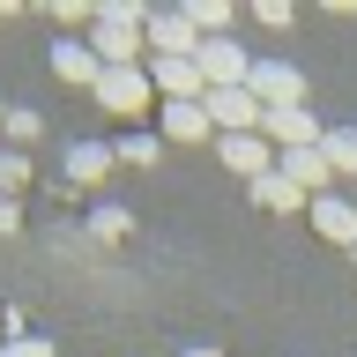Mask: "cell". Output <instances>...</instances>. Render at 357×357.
Wrapping results in <instances>:
<instances>
[{"label":"cell","mask_w":357,"mask_h":357,"mask_svg":"<svg viewBox=\"0 0 357 357\" xmlns=\"http://www.w3.org/2000/svg\"><path fill=\"white\" fill-rule=\"evenodd\" d=\"M156 127L172 134V142H208V105H164V119H156Z\"/></svg>","instance_id":"9a60e30c"},{"label":"cell","mask_w":357,"mask_h":357,"mask_svg":"<svg viewBox=\"0 0 357 357\" xmlns=\"http://www.w3.org/2000/svg\"><path fill=\"white\" fill-rule=\"evenodd\" d=\"M38 134H45L38 112H8V142H15V149H22V142H38Z\"/></svg>","instance_id":"d6986e66"},{"label":"cell","mask_w":357,"mask_h":357,"mask_svg":"<svg viewBox=\"0 0 357 357\" xmlns=\"http://www.w3.org/2000/svg\"><path fill=\"white\" fill-rule=\"evenodd\" d=\"M320 156H328L335 178H350V186H357V127H328V134H320Z\"/></svg>","instance_id":"2e32d148"},{"label":"cell","mask_w":357,"mask_h":357,"mask_svg":"<svg viewBox=\"0 0 357 357\" xmlns=\"http://www.w3.org/2000/svg\"><path fill=\"white\" fill-rule=\"evenodd\" d=\"M0 357H52V342H38V335H15V342H8Z\"/></svg>","instance_id":"603a6c76"},{"label":"cell","mask_w":357,"mask_h":357,"mask_svg":"<svg viewBox=\"0 0 357 357\" xmlns=\"http://www.w3.org/2000/svg\"><path fill=\"white\" fill-rule=\"evenodd\" d=\"M186 22H194L201 38H231V0H194V8H186Z\"/></svg>","instance_id":"e0dca14e"},{"label":"cell","mask_w":357,"mask_h":357,"mask_svg":"<svg viewBox=\"0 0 357 357\" xmlns=\"http://www.w3.org/2000/svg\"><path fill=\"white\" fill-rule=\"evenodd\" d=\"M119 164H156V134H127L119 142Z\"/></svg>","instance_id":"ffe728a7"},{"label":"cell","mask_w":357,"mask_h":357,"mask_svg":"<svg viewBox=\"0 0 357 357\" xmlns=\"http://www.w3.org/2000/svg\"><path fill=\"white\" fill-rule=\"evenodd\" d=\"M52 75H60V82H89V89H97V75H105V60H97L89 45L60 38V45H52Z\"/></svg>","instance_id":"7c38bea8"},{"label":"cell","mask_w":357,"mask_h":357,"mask_svg":"<svg viewBox=\"0 0 357 357\" xmlns=\"http://www.w3.org/2000/svg\"><path fill=\"white\" fill-rule=\"evenodd\" d=\"M261 134L275 142V156H298V149H320V134H328V127H320L312 112H268Z\"/></svg>","instance_id":"9c48e42d"},{"label":"cell","mask_w":357,"mask_h":357,"mask_svg":"<svg viewBox=\"0 0 357 357\" xmlns=\"http://www.w3.org/2000/svg\"><path fill=\"white\" fill-rule=\"evenodd\" d=\"M149 89L164 105H201V97H208V82H201L194 60H149Z\"/></svg>","instance_id":"ba28073f"},{"label":"cell","mask_w":357,"mask_h":357,"mask_svg":"<svg viewBox=\"0 0 357 357\" xmlns=\"http://www.w3.org/2000/svg\"><path fill=\"white\" fill-rule=\"evenodd\" d=\"M15 231H22V208H15V201H0V238H15Z\"/></svg>","instance_id":"cb8c5ba5"},{"label":"cell","mask_w":357,"mask_h":357,"mask_svg":"<svg viewBox=\"0 0 357 357\" xmlns=\"http://www.w3.org/2000/svg\"><path fill=\"white\" fill-rule=\"evenodd\" d=\"M22 186H30V156H22V149H0V201H15Z\"/></svg>","instance_id":"ac0fdd59"},{"label":"cell","mask_w":357,"mask_h":357,"mask_svg":"<svg viewBox=\"0 0 357 357\" xmlns=\"http://www.w3.org/2000/svg\"><path fill=\"white\" fill-rule=\"evenodd\" d=\"M253 105H261V119L268 112H305V75H298V67L290 60H253Z\"/></svg>","instance_id":"7a4b0ae2"},{"label":"cell","mask_w":357,"mask_h":357,"mask_svg":"<svg viewBox=\"0 0 357 357\" xmlns=\"http://www.w3.org/2000/svg\"><path fill=\"white\" fill-rule=\"evenodd\" d=\"M253 15H261L268 30H283V22H290V0H253Z\"/></svg>","instance_id":"7402d4cb"},{"label":"cell","mask_w":357,"mask_h":357,"mask_svg":"<svg viewBox=\"0 0 357 357\" xmlns=\"http://www.w3.org/2000/svg\"><path fill=\"white\" fill-rule=\"evenodd\" d=\"M253 201H261L268 216H298V208H312V194H305V186H290L283 172H268L261 186H253Z\"/></svg>","instance_id":"5bb4252c"},{"label":"cell","mask_w":357,"mask_h":357,"mask_svg":"<svg viewBox=\"0 0 357 357\" xmlns=\"http://www.w3.org/2000/svg\"><path fill=\"white\" fill-rule=\"evenodd\" d=\"M142 45H149V60H194L201 30L186 22V8H156V15H142Z\"/></svg>","instance_id":"3957f363"},{"label":"cell","mask_w":357,"mask_h":357,"mask_svg":"<svg viewBox=\"0 0 357 357\" xmlns=\"http://www.w3.org/2000/svg\"><path fill=\"white\" fill-rule=\"evenodd\" d=\"M186 357H216V350H186Z\"/></svg>","instance_id":"d4e9b609"},{"label":"cell","mask_w":357,"mask_h":357,"mask_svg":"<svg viewBox=\"0 0 357 357\" xmlns=\"http://www.w3.org/2000/svg\"><path fill=\"white\" fill-rule=\"evenodd\" d=\"M216 156H223V172H238V178H253L261 186L283 156H275V142L268 134H216Z\"/></svg>","instance_id":"8992f818"},{"label":"cell","mask_w":357,"mask_h":357,"mask_svg":"<svg viewBox=\"0 0 357 357\" xmlns=\"http://www.w3.org/2000/svg\"><path fill=\"white\" fill-rule=\"evenodd\" d=\"M194 67H201L208 89H245V82H253V52H245L238 38H201Z\"/></svg>","instance_id":"277c9868"},{"label":"cell","mask_w":357,"mask_h":357,"mask_svg":"<svg viewBox=\"0 0 357 357\" xmlns=\"http://www.w3.org/2000/svg\"><path fill=\"white\" fill-rule=\"evenodd\" d=\"M0 127H8V105H0Z\"/></svg>","instance_id":"484cf974"},{"label":"cell","mask_w":357,"mask_h":357,"mask_svg":"<svg viewBox=\"0 0 357 357\" xmlns=\"http://www.w3.org/2000/svg\"><path fill=\"white\" fill-rule=\"evenodd\" d=\"M275 172H283L290 186H305L312 201H320V194H328V186H335V172H328V156H320V149H298V156H283Z\"/></svg>","instance_id":"4fadbf2b"},{"label":"cell","mask_w":357,"mask_h":357,"mask_svg":"<svg viewBox=\"0 0 357 357\" xmlns=\"http://www.w3.org/2000/svg\"><path fill=\"white\" fill-rule=\"evenodd\" d=\"M201 105H208V127H216V134H261V105H253V89H208Z\"/></svg>","instance_id":"52a82bcc"},{"label":"cell","mask_w":357,"mask_h":357,"mask_svg":"<svg viewBox=\"0 0 357 357\" xmlns=\"http://www.w3.org/2000/svg\"><path fill=\"white\" fill-rule=\"evenodd\" d=\"M89 231H97V238H127V208H97Z\"/></svg>","instance_id":"44dd1931"},{"label":"cell","mask_w":357,"mask_h":357,"mask_svg":"<svg viewBox=\"0 0 357 357\" xmlns=\"http://www.w3.org/2000/svg\"><path fill=\"white\" fill-rule=\"evenodd\" d=\"M350 201H357V186H350Z\"/></svg>","instance_id":"4316f807"},{"label":"cell","mask_w":357,"mask_h":357,"mask_svg":"<svg viewBox=\"0 0 357 357\" xmlns=\"http://www.w3.org/2000/svg\"><path fill=\"white\" fill-rule=\"evenodd\" d=\"M142 15H149V8H134V0H112V8H97V22H89V52H97L105 67H149Z\"/></svg>","instance_id":"6da1fadb"},{"label":"cell","mask_w":357,"mask_h":357,"mask_svg":"<svg viewBox=\"0 0 357 357\" xmlns=\"http://www.w3.org/2000/svg\"><path fill=\"white\" fill-rule=\"evenodd\" d=\"M149 67H105V75H97V105L112 112V119H142V112H149Z\"/></svg>","instance_id":"5b68a950"},{"label":"cell","mask_w":357,"mask_h":357,"mask_svg":"<svg viewBox=\"0 0 357 357\" xmlns=\"http://www.w3.org/2000/svg\"><path fill=\"white\" fill-rule=\"evenodd\" d=\"M112 164H119L112 142H75V149H67V178H75V186H105Z\"/></svg>","instance_id":"8fae6325"},{"label":"cell","mask_w":357,"mask_h":357,"mask_svg":"<svg viewBox=\"0 0 357 357\" xmlns=\"http://www.w3.org/2000/svg\"><path fill=\"white\" fill-rule=\"evenodd\" d=\"M312 231H320L328 245H350L357 253V201L350 194H320L312 201Z\"/></svg>","instance_id":"30bf717a"}]
</instances>
